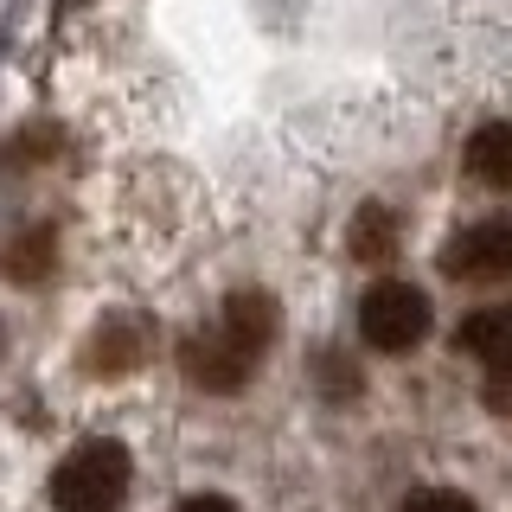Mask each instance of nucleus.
Returning <instances> with one entry per match:
<instances>
[{
  "label": "nucleus",
  "mask_w": 512,
  "mask_h": 512,
  "mask_svg": "<svg viewBox=\"0 0 512 512\" xmlns=\"http://www.w3.org/2000/svg\"><path fill=\"white\" fill-rule=\"evenodd\" d=\"M128 474H135L128 448L109 442V436H90L52 468V506L58 512H122Z\"/></svg>",
  "instance_id": "f257e3e1"
},
{
  "label": "nucleus",
  "mask_w": 512,
  "mask_h": 512,
  "mask_svg": "<svg viewBox=\"0 0 512 512\" xmlns=\"http://www.w3.org/2000/svg\"><path fill=\"white\" fill-rule=\"evenodd\" d=\"M429 327H436V308H429V295L416 282H372L359 301V333L372 352H410L429 340Z\"/></svg>",
  "instance_id": "f03ea898"
},
{
  "label": "nucleus",
  "mask_w": 512,
  "mask_h": 512,
  "mask_svg": "<svg viewBox=\"0 0 512 512\" xmlns=\"http://www.w3.org/2000/svg\"><path fill=\"white\" fill-rule=\"evenodd\" d=\"M442 269L455 282H506L512 276V218H474L442 244Z\"/></svg>",
  "instance_id": "7ed1b4c3"
},
{
  "label": "nucleus",
  "mask_w": 512,
  "mask_h": 512,
  "mask_svg": "<svg viewBox=\"0 0 512 512\" xmlns=\"http://www.w3.org/2000/svg\"><path fill=\"white\" fill-rule=\"evenodd\" d=\"M154 359V320L148 314H103L96 333L84 340V372L96 378H122V372H141Z\"/></svg>",
  "instance_id": "20e7f679"
},
{
  "label": "nucleus",
  "mask_w": 512,
  "mask_h": 512,
  "mask_svg": "<svg viewBox=\"0 0 512 512\" xmlns=\"http://www.w3.org/2000/svg\"><path fill=\"white\" fill-rule=\"evenodd\" d=\"M180 372L199 384V391H244L256 365L224 340L218 327H199V333H186V340H180Z\"/></svg>",
  "instance_id": "39448f33"
},
{
  "label": "nucleus",
  "mask_w": 512,
  "mask_h": 512,
  "mask_svg": "<svg viewBox=\"0 0 512 512\" xmlns=\"http://www.w3.org/2000/svg\"><path fill=\"white\" fill-rule=\"evenodd\" d=\"M276 327H282V314H276V301L263 295V288H237V295H224V308H218V333L231 340L244 359L256 365L269 346H276Z\"/></svg>",
  "instance_id": "423d86ee"
},
{
  "label": "nucleus",
  "mask_w": 512,
  "mask_h": 512,
  "mask_svg": "<svg viewBox=\"0 0 512 512\" xmlns=\"http://www.w3.org/2000/svg\"><path fill=\"white\" fill-rule=\"evenodd\" d=\"M461 160H468V173H474L480 186L512 192V116L480 122L474 135H468V148H461Z\"/></svg>",
  "instance_id": "0eeeda50"
},
{
  "label": "nucleus",
  "mask_w": 512,
  "mask_h": 512,
  "mask_svg": "<svg viewBox=\"0 0 512 512\" xmlns=\"http://www.w3.org/2000/svg\"><path fill=\"white\" fill-rule=\"evenodd\" d=\"M455 346L468 352V359H480V372H487V365H506V359H512V301L474 308L468 320H461Z\"/></svg>",
  "instance_id": "6e6552de"
},
{
  "label": "nucleus",
  "mask_w": 512,
  "mask_h": 512,
  "mask_svg": "<svg viewBox=\"0 0 512 512\" xmlns=\"http://www.w3.org/2000/svg\"><path fill=\"white\" fill-rule=\"evenodd\" d=\"M52 256H58V237H52V224H32L26 237H13L7 250H0V276L7 282H45L52 276Z\"/></svg>",
  "instance_id": "1a4fd4ad"
},
{
  "label": "nucleus",
  "mask_w": 512,
  "mask_h": 512,
  "mask_svg": "<svg viewBox=\"0 0 512 512\" xmlns=\"http://www.w3.org/2000/svg\"><path fill=\"white\" fill-rule=\"evenodd\" d=\"M346 250L359 263H391L397 256V212L391 205H359V218L346 224Z\"/></svg>",
  "instance_id": "9d476101"
},
{
  "label": "nucleus",
  "mask_w": 512,
  "mask_h": 512,
  "mask_svg": "<svg viewBox=\"0 0 512 512\" xmlns=\"http://www.w3.org/2000/svg\"><path fill=\"white\" fill-rule=\"evenodd\" d=\"M52 148H64V135L39 122V128H20V135H13L7 148H0V160H7V167H32V160H45Z\"/></svg>",
  "instance_id": "9b49d317"
},
{
  "label": "nucleus",
  "mask_w": 512,
  "mask_h": 512,
  "mask_svg": "<svg viewBox=\"0 0 512 512\" xmlns=\"http://www.w3.org/2000/svg\"><path fill=\"white\" fill-rule=\"evenodd\" d=\"M397 512H480V506L461 487H416V493H404Z\"/></svg>",
  "instance_id": "f8f14e48"
},
{
  "label": "nucleus",
  "mask_w": 512,
  "mask_h": 512,
  "mask_svg": "<svg viewBox=\"0 0 512 512\" xmlns=\"http://www.w3.org/2000/svg\"><path fill=\"white\" fill-rule=\"evenodd\" d=\"M480 404H487L493 416H512V359L480 372Z\"/></svg>",
  "instance_id": "ddd939ff"
},
{
  "label": "nucleus",
  "mask_w": 512,
  "mask_h": 512,
  "mask_svg": "<svg viewBox=\"0 0 512 512\" xmlns=\"http://www.w3.org/2000/svg\"><path fill=\"white\" fill-rule=\"evenodd\" d=\"M314 378L327 384V391H340V397H352V391H359V378H352L346 352H314Z\"/></svg>",
  "instance_id": "4468645a"
},
{
  "label": "nucleus",
  "mask_w": 512,
  "mask_h": 512,
  "mask_svg": "<svg viewBox=\"0 0 512 512\" xmlns=\"http://www.w3.org/2000/svg\"><path fill=\"white\" fill-rule=\"evenodd\" d=\"M180 512H237V500H224V493H192V500H180Z\"/></svg>",
  "instance_id": "2eb2a0df"
},
{
  "label": "nucleus",
  "mask_w": 512,
  "mask_h": 512,
  "mask_svg": "<svg viewBox=\"0 0 512 512\" xmlns=\"http://www.w3.org/2000/svg\"><path fill=\"white\" fill-rule=\"evenodd\" d=\"M64 7H84V0H64Z\"/></svg>",
  "instance_id": "dca6fc26"
}]
</instances>
